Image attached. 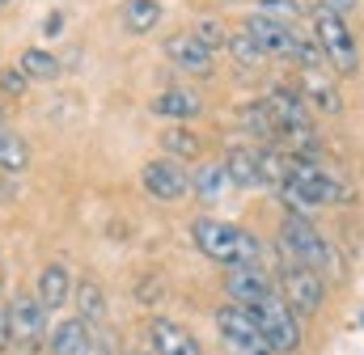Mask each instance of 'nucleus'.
I'll return each instance as SVG.
<instances>
[{
    "label": "nucleus",
    "instance_id": "a211bd4d",
    "mask_svg": "<svg viewBox=\"0 0 364 355\" xmlns=\"http://www.w3.org/2000/svg\"><path fill=\"white\" fill-rule=\"evenodd\" d=\"M73 300H77V317L85 322V326H106V313H110V305H106V292L93 283V279H81L77 288H73Z\"/></svg>",
    "mask_w": 364,
    "mask_h": 355
},
{
    "label": "nucleus",
    "instance_id": "f257e3e1",
    "mask_svg": "<svg viewBox=\"0 0 364 355\" xmlns=\"http://www.w3.org/2000/svg\"><path fill=\"white\" fill-rule=\"evenodd\" d=\"M191 237L195 246L220 266H255L259 263V237L242 233L237 224H225V220H212V216H199L191 224Z\"/></svg>",
    "mask_w": 364,
    "mask_h": 355
},
{
    "label": "nucleus",
    "instance_id": "bb28decb",
    "mask_svg": "<svg viewBox=\"0 0 364 355\" xmlns=\"http://www.w3.org/2000/svg\"><path fill=\"white\" fill-rule=\"evenodd\" d=\"M191 34H195V38H199V43H203V47H208L212 55L229 47V30H225V26H220L216 17H203V21H199V26H195Z\"/></svg>",
    "mask_w": 364,
    "mask_h": 355
},
{
    "label": "nucleus",
    "instance_id": "7c9ffc66",
    "mask_svg": "<svg viewBox=\"0 0 364 355\" xmlns=\"http://www.w3.org/2000/svg\"><path fill=\"white\" fill-rule=\"evenodd\" d=\"M9 347V305L0 300V351Z\"/></svg>",
    "mask_w": 364,
    "mask_h": 355
},
{
    "label": "nucleus",
    "instance_id": "1a4fd4ad",
    "mask_svg": "<svg viewBox=\"0 0 364 355\" xmlns=\"http://www.w3.org/2000/svg\"><path fill=\"white\" fill-rule=\"evenodd\" d=\"M140 182H144V190L157 195V199H182V195L191 190V174L182 170V161H170V157L149 161V165L140 170Z\"/></svg>",
    "mask_w": 364,
    "mask_h": 355
},
{
    "label": "nucleus",
    "instance_id": "dca6fc26",
    "mask_svg": "<svg viewBox=\"0 0 364 355\" xmlns=\"http://www.w3.org/2000/svg\"><path fill=\"white\" fill-rule=\"evenodd\" d=\"M203 110V97L195 93V89H166V93H157L153 97V114H161V119H178V123H186V119H195Z\"/></svg>",
    "mask_w": 364,
    "mask_h": 355
},
{
    "label": "nucleus",
    "instance_id": "4468645a",
    "mask_svg": "<svg viewBox=\"0 0 364 355\" xmlns=\"http://www.w3.org/2000/svg\"><path fill=\"white\" fill-rule=\"evenodd\" d=\"M149 339H153V355H199L195 339L182 330L178 322H166V317H153Z\"/></svg>",
    "mask_w": 364,
    "mask_h": 355
},
{
    "label": "nucleus",
    "instance_id": "423d86ee",
    "mask_svg": "<svg viewBox=\"0 0 364 355\" xmlns=\"http://www.w3.org/2000/svg\"><path fill=\"white\" fill-rule=\"evenodd\" d=\"M322 300H326L322 275L288 258V266H284V305H288L296 317H318V313H322Z\"/></svg>",
    "mask_w": 364,
    "mask_h": 355
},
{
    "label": "nucleus",
    "instance_id": "c85d7f7f",
    "mask_svg": "<svg viewBox=\"0 0 364 355\" xmlns=\"http://www.w3.org/2000/svg\"><path fill=\"white\" fill-rule=\"evenodd\" d=\"M26 85H30V81H26L21 68H4V72H0V93H13V97H17V93H26Z\"/></svg>",
    "mask_w": 364,
    "mask_h": 355
},
{
    "label": "nucleus",
    "instance_id": "39448f33",
    "mask_svg": "<svg viewBox=\"0 0 364 355\" xmlns=\"http://www.w3.org/2000/svg\"><path fill=\"white\" fill-rule=\"evenodd\" d=\"M43 343H47V309L34 296H13L9 300V347L38 351Z\"/></svg>",
    "mask_w": 364,
    "mask_h": 355
},
{
    "label": "nucleus",
    "instance_id": "cd10ccee",
    "mask_svg": "<svg viewBox=\"0 0 364 355\" xmlns=\"http://www.w3.org/2000/svg\"><path fill=\"white\" fill-rule=\"evenodd\" d=\"M259 13L263 17H272V21H292L296 17V0H259Z\"/></svg>",
    "mask_w": 364,
    "mask_h": 355
},
{
    "label": "nucleus",
    "instance_id": "9b49d317",
    "mask_svg": "<svg viewBox=\"0 0 364 355\" xmlns=\"http://www.w3.org/2000/svg\"><path fill=\"white\" fill-rule=\"evenodd\" d=\"M225 292H229L233 305H242V309H255V305H263L267 296H275L272 283H267V275H263L259 266H233V271L225 275Z\"/></svg>",
    "mask_w": 364,
    "mask_h": 355
},
{
    "label": "nucleus",
    "instance_id": "2f4dec72",
    "mask_svg": "<svg viewBox=\"0 0 364 355\" xmlns=\"http://www.w3.org/2000/svg\"><path fill=\"white\" fill-rule=\"evenodd\" d=\"M55 30H60V13H51V17L43 21V34H55Z\"/></svg>",
    "mask_w": 364,
    "mask_h": 355
},
{
    "label": "nucleus",
    "instance_id": "f704fd0d",
    "mask_svg": "<svg viewBox=\"0 0 364 355\" xmlns=\"http://www.w3.org/2000/svg\"><path fill=\"white\" fill-rule=\"evenodd\" d=\"M132 355H144V351H132Z\"/></svg>",
    "mask_w": 364,
    "mask_h": 355
},
{
    "label": "nucleus",
    "instance_id": "72a5a7b5",
    "mask_svg": "<svg viewBox=\"0 0 364 355\" xmlns=\"http://www.w3.org/2000/svg\"><path fill=\"white\" fill-rule=\"evenodd\" d=\"M360 326H364V313H360Z\"/></svg>",
    "mask_w": 364,
    "mask_h": 355
},
{
    "label": "nucleus",
    "instance_id": "ddd939ff",
    "mask_svg": "<svg viewBox=\"0 0 364 355\" xmlns=\"http://www.w3.org/2000/svg\"><path fill=\"white\" fill-rule=\"evenodd\" d=\"M68 296H73V275H68V266L47 263L38 271V279H34V300L51 313V309H64Z\"/></svg>",
    "mask_w": 364,
    "mask_h": 355
},
{
    "label": "nucleus",
    "instance_id": "20e7f679",
    "mask_svg": "<svg viewBox=\"0 0 364 355\" xmlns=\"http://www.w3.org/2000/svg\"><path fill=\"white\" fill-rule=\"evenodd\" d=\"M250 313H255V322H259V330H263L272 355L301 351V322H296V313L284 305V296H267V300L255 305Z\"/></svg>",
    "mask_w": 364,
    "mask_h": 355
},
{
    "label": "nucleus",
    "instance_id": "5701e85b",
    "mask_svg": "<svg viewBox=\"0 0 364 355\" xmlns=\"http://www.w3.org/2000/svg\"><path fill=\"white\" fill-rule=\"evenodd\" d=\"M161 148L170 153V161H191V157H199V136L191 131V127H166L161 131Z\"/></svg>",
    "mask_w": 364,
    "mask_h": 355
},
{
    "label": "nucleus",
    "instance_id": "7ed1b4c3",
    "mask_svg": "<svg viewBox=\"0 0 364 355\" xmlns=\"http://www.w3.org/2000/svg\"><path fill=\"white\" fill-rule=\"evenodd\" d=\"M314 38H318L322 55L331 60V68H335L339 77H352V72L360 68L356 38H352L348 21H343L339 13H331V9H318V17H314Z\"/></svg>",
    "mask_w": 364,
    "mask_h": 355
},
{
    "label": "nucleus",
    "instance_id": "a878e982",
    "mask_svg": "<svg viewBox=\"0 0 364 355\" xmlns=\"http://www.w3.org/2000/svg\"><path fill=\"white\" fill-rule=\"evenodd\" d=\"M225 51H229V55L237 60V68H259V64L267 60V55L259 51V43H255V38H250L246 30H237V34H229V47H225Z\"/></svg>",
    "mask_w": 364,
    "mask_h": 355
},
{
    "label": "nucleus",
    "instance_id": "6ab92c4d",
    "mask_svg": "<svg viewBox=\"0 0 364 355\" xmlns=\"http://www.w3.org/2000/svg\"><path fill=\"white\" fill-rule=\"evenodd\" d=\"M301 97H305L309 106L326 110V114H339V110H343V93L331 85L322 72H305V81H301Z\"/></svg>",
    "mask_w": 364,
    "mask_h": 355
},
{
    "label": "nucleus",
    "instance_id": "f3484780",
    "mask_svg": "<svg viewBox=\"0 0 364 355\" xmlns=\"http://www.w3.org/2000/svg\"><path fill=\"white\" fill-rule=\"evenodd\" d=\"M225 170H229V186H242V190L267 186V178L259 170V153H250V148H233L225 157Z\"/></svg>",
    "mask_w": 364,
    "mask_h": 355
},
{
    "label": "nucleus",
    "instance_id": "393cba45",
    "mask_svg": "<svg viewBox=\"0 0 364 355\" xmlns=\"http://www.w3.org/2000/svg\"><path fill=\"white\" fill-rule=\"evenodd\" d=\"M242 123L259 136V140H279V123L272 119V110H267V102H250L246 110H242Z\"/></svg>",
    "mask_w": 364,
    "mask_h": 355
},
{
    "label": "nucleus",
    "instance_id": "473e14b6",
    "mask_svg": "<svg viewBox=\"0 0 364 355\" xmlns=\"http://www.w3.org/2000/svg\"><path fill=\"white\" fill-rule=\"evenodd\" d=\"M0 119H4V106H0Z\"/></svg>",
    "mask_w": 364,
    "mask_h": 355
},
{
    "label": "nucleus",
    "instance_id": "0eeeda50",
    "mask_svg": "<svg viewBox=\"0 0 364 355\" xmlns=\"http://www.w3.org/2000/svg\"><path fill=\"white\" fill-rule=\"evenodd\" d=\"M216 330H220V339H225L233 351H242V355H272L267 339H263V330H259V322H255V313H250V309H242V305H225V309L216 313Z\"/></svg>",
    "mask_w": 364,
    "mask_h": 355
},
{
    "label": "nucleus",
    "instance_id": "f03ea898",
    "mask_svg": "<svg viewBox=\"0 0 364 355\" xmlns=\"http://www.w3.org/2000/svg\"><path fill=\"white\" fill-rule=\"evenodd\" d=\"M279 254H288L292 263L309 266L318 275H339V258H335L331 241L305 216H284V224H279Z\"/></svg>",
    "mask_w": 364,
    "mask_h": 355
},
{
    "label": "nucleus",
    "instance_id": "b1692460",
    "mask_svg": "<svg viewBox=\"0 0 364 355\" xmlns=\"http://www.w3.org/2000/svg\"><path fill=\"white\" fill-rule=\"evenodd\" d=\"M26 165H30V148H26V140H21L17 131H4V127H0V170L21 174Z\"/></svg>",
    "mask_w": 364,
    "mask_h": 355
},
{
    "label": "nucleus",
    "instance_id": "c756f323",
    "mask_svg": "<svg viewBox=\"0 0 364 355\" xmlns=\"http://www.w3.org/2000/svg\"><path fill=\"white\" fill-rule=\"evenodd\" d=\"M322 9H331V13H339V17H343V13H352V9H356V0H322Z\"/></svg>",
    "mask_w": 364,
    "mask_h": 355
},
{
    "label": "nucleus",
    "instance_id": "4be33fe9",
    "mask_svg": "<svg viewBox=\"0 0 364 355\" xmlns=\"http://www.w3.org/2000/svg\"><path fill=\"white\" fill-rule=\"evenodd\" d=\"M161 21V4L157 0H123V26L132 34H149Z\"/></svg>",
    "mask_w": 364,
    "mask_h": 355
},
{
    "label": "nucleus",
    "instance_id": "412c9836",
    "mask_svg": "<svg viewBox=\"0 0 364 355\" xmlns=\"http://www.w3.org/2000/svg\"><path fill=\"white\" fill-rule=\"evenodd\" d=\"M17 68L26 72V81H55L60 77V60L51 51H43V47H26L21 60H17Z\"/></svg>",
    "mask_w": 364,
    "mask_h": 355
},
{
    "label": "nucleus",
    "instance_id": "9d476101",
    "mask_svg": "<svg viewBox=\"0 0 364 355\" xmlns=\"http://www.w3.org/2000/svg\"><path fill=\"white\" fill-rule=\"evenodd\" d=\"M267 110H272V119L279 123V136H284V131H301V127H314L309 102H305L296 89H288V85H275L272 93H267Z\"/></svg>",
    "mask_w": 364,
    "mask_h": 355
},
{
    "label": "nucleus",
    "instance_id": "6e6552de",
    "mask_svg": "<svg viewBox=\"0 0 364 355\" xmlns=\"http://www.w3.org/2000/svg\"><path fill=\"white\" fill-rule=\"evenodd\" d=\"M246 34L259 43L263 55H284V60H292V55H296V43H301V34H296L292 26L272 21V17H263V13H250V17H246Z\"/></svg>",
    "mask_w": 364,
    "mask_h": 355
},
{
    "label": "nucleus",
    "instance_id": "2eb2a0df",
    "mask_svg": "<svg viewBox=\"0 0 364 355\" xmlns=\"http://www.w3.org/2000/svg\"><path fill=\"white\" fill-rule=\"evenodd\" d=\"M51 355H93V330L81 317H68L51 330Z\"/></svg>",
    "mask_w": 364,
    "mask_h": 355
},
{
    "label": "nucleus",
    "instance_id": "aec40b11",
    "mask_svg": "<svg viewBox=\"0 0 364 355\" xmlns=\"http://www.w3.org/2000/svg\"><path fill=\"white\" fill-rule=\"evenodd\" d=\"M191 190H195V195H199L203 203L220 199V195L229 190V170H225V161H212V165L195 170V174H191Z\"/></svg>",
    "mask_w": 364,
    "mask_h": 355
},
{
    "label": "nucleus",
    "instance_id": "f8f14e48",
    "mask_svg": "<svg viewBox=\"0 0 364 355\" xmlns=\"http://www.w3.org/2000/svg\"><path fill=\"white\" fill-rule=\"evenodd\" d=\"M166 60L182 72H191V77H212V51L195 34H170L166 38Z\"/></svg>",
    "mask_w": 364,
    "mask_h": 355
}]
</instances>
